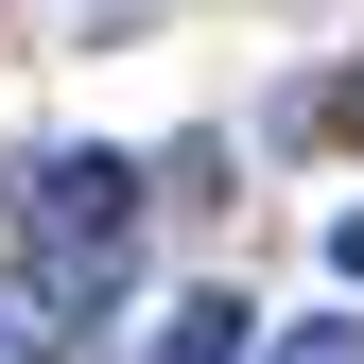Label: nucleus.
Masks as SVG:
<instances>
[{"mask_svg":"<svg viewBox=\"0 0 364 364\" xmlns=\"http://www.w3.org/2000/svg\"><path fill=\"white\" fill-rule=\"evenodd\" d=\"M330 260H347V278H364V208H347V225H330Z\"/></svg>","mask_w":364,"mask_h":364,"instance_id":"obj_3","label":"nucleus"},{"mask_svg":"<svg viewBox=\"0 0 364 364\" xmlns=\"http://www.w3.org/2000/svg\"><path fill=\"white\" fill-rule=\"evenodd\" d=\"M260 364H364V312H312V330H278Z\"/></svg>","mask_w":364,"mask_h":364,"instance_id":"obj_2","label":"nucleus"},{"mask_svg":"<svg viewBox=\"0 0 364 364\" xmlns=\"http://www.w3.org/2000/svg\"><path fill=\"white\" fill-rule=\"evenodd\" d=\"M139 364H243V295H173V330Z\"/></svg>","mask_w":364,"mask_h":364,"instance_id":"obj_1","label":"nucleus"}]
</instances>
